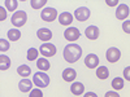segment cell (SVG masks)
Segmentation results:
<instances>
[{"label":"cell","mask_w":130,"mask_h":97,"mask_svg":"<svg viewBox=\"0 0 130 97\" xmlns=\"http://www.w3.org/2000/svg\"><path fill=\"white\" fill-rule=\"evenodd\" d=\"M18 88H20L21 92H25V93L26 92H31L32 91V82L30 79H27V78H24L18 83Z\"/></svg>","instance_id":"13"},{"label":"cell","mask_w":130,"mask_h":97,"mask_svg":"<svg viewBox=\"0 0 130 97\" xmlns=\"http://www.w3.org/2000/svg\"><path fill=\"white\" fill-rule=\"evenodd\" d=\"M39 52L42 53V56H46V57H52L56 55V47L51 44V43H44L42 44L39 48Z\"/></svg>","instance_id":"7"},{"label":"cell","mask_w":130,"mask_h":97,"mask_svg":"<svg viewBox=\"0 0 130 97\" xmlns=\"http://www.w3.org/2000/svg\"><path fill=\"white\" fill-rule=\"evenodd\" d=\"M37 67L42 71H47L51 67V63L47 61V58H39L37 61Z\"/></svg>","instance_id":"19"},{"label":"cell","mask_w":130,"mask_h":97,"mask_svg":"<svg viewBox=\"0 0 130 97\" xmlns=\"http://www.w3.org/2000/svg\"><path fill=\"white\" fill-rule=\"evenodd\" d=\"M20 38H21V32H20V30H17V29H10V30L8 31V39H9V40L17 41Z\"/></svg>","instance_id":"21"},{"label":"cell","mask_w":130,"mask_h":97,"mask_svg":"<svg viewBox=\"0 0 130 97\" xmlns=\"http://www.w3.org/2000/svg\"><path fill=\"white\" fill-rule=\"evenodd\" d=\"M64 58L67 62L69 63H74L77 62L81 56H82V48L78 45V44H69L64 48Z\"/></svg>","instance_id":"1"},{"label":"cell","mask_w":130,"mask_h":97,"mask_svg":"<svg viewBox=\"0 0 130 97\" xmlns=\"http://www.w3.org/2000/svg\"><path fill=\"white\" fill-rule=\"evenodd\" d=\"M83 97H98V94L95 92H87V93H85Z\"/></svg>","instance_id":"33"},{"label":"cell","mask_w":130,"mask_h":97,"mask_svg":"<svg viewBox=\"0 0 130 97\" xmlns=\"http://www.w3.org/2000/svg\"><path fill=\"white\" fill-rule=\"evenodd\" d=\"M40 17H42L43 21H46V22H52V21H55L57 18V10L55 8L47 7V8H44L42 10Z\"/></svg>","instance_id":"4"},{"label":"cell","mask_w":130,"mask_h":97,"mask_svg":"<svg viewBox=\"0 0 130 97\" xmlns=\"http://www.w3.org/2000/svg\"><path fill=\"white\" fill-rule=\"evenodd\" d=\"M105 3L109 5V7H115L116 4H118V0H107Z\"/></svg>","instance_id":"32"},{"label":"cell","mask_w":130,"mask_h":97,"mask_svg":"<svg viewBox=\"0 0 130 97\" xmlns=\"http://www.w3.org/2000/svg\"><path fill=\"white\" fill-rule=\"evenodd\" d=\"M120 57H121V52H120V49L116 48V47H111L107 51V53H105L107 61H109L111 63L117 62L118 60H120Z\"/></svg>","instance_id":"6"},{"label":"cell","mask_w":130,"mask_h":97,"mask_svg":"<svg viewBox=\"0 0 130 97\" xmlns=\"http://www.w3.org/2000/svg\"><path fill=\"white\" fill-rule=\"evenodd\" d=\"M70 91L74 96H79V94H83L85 93V85L79 82H74L72 85H70Z\"/></svg>","instance_id":"16"},{"label":"cell","mask_w":130,"mask_h":97,"mask_svg":"<svg viewBox=\"0 0 130 97\" xmlns=\"http://www.w3.org/2000/svg\"><path fill=\"white\" fill-rule=\"evenodd\" d=\"M74 16H75V18H77V21H79V22H85L86 19L90 18L91 12H90L89 8H86V7H79V8L75 9Z\"/></svg>","instance_id":"5"},{"label":"cell","mask_w":130,"mask_h":97,"mask_svg":"<svg viewBox=\"0 0 130 97\" xmlns=\"http://www.w3.org/2000/svg\"><path fill=\"white\" fill-rule=\"evenodd\" d=\"M32 83L39 88H46L50 84V77L44 72H35L32 77Z\"/></svg>","instance_id":"2"},{"label":"cell","mask_w":130,"mask_h":97,"mask_svg":"<svg viewBox=\"0 0 130 97\" xmlns=\"http://www.w3.org/2000/svg\"><path fill=\"white\" fill-rule=\"evenodd\" d=\"M99 34L100 32H99V27L98 26H89L85 31V35L90 40H96L98 38H99Z\"/></svg>","instance_id":"11"},{"label":"cell","mask_w":130,"mask_h":97,"mask_svg":"<svg viewBox=\"0 0 130 97\" xmlns=\"http://www.w3.org/2000/svg\"><path fill=\"white\" fill-rule=\"evenodd\" d=\"M104 97H120V94H118L117 92H115V91H111V92H107Z\"/></svg>","instance_id":"31"},{"label":"cell","mask_w":130,"mask_h":97,"mask_svg":"<svg viewBox=\"0 0 130 97\" xmlns=\"http://www.w3.org/2000/svg\"><path fill=\"white\" fill-rule=\"evenodd\" d=\"M59 22H60V25H62V26L72 25V22H73V16H72L69 12H64V13L59 14Z\"/></svg>","instance_id":"14"},{"label":"cell","mask_w":130,"mask_h":97,"mask_svg":"<svg viewBox=\"0 0 130 97\" xmlns=\"http://www.w3.org/2000/svg\"><path fill=\"white\" fill-rule=\"evenodd\" d=\"M0 21H4L5 18H7V13H5V9L3 8V7H0Z\"/></svg>","instance_id":"30"},{"label":"cell","mask_w":130,"mask_h":97,"mask_svg":"<svg viewBox=\"0 0 130 97\" xmlns=\"http://www.w3.org/2000/svg\"><path fill=\"white\" fill-rule=\"evenodd\" d=\"M124 77H125L126 80L130 82V66H127V67L124 69Z\"/></svg>","instance_id":"29"},{"label":"cell","mask_w":130,"mask_h":97,"mask_svg":"<svg viewBox=\"0 0 130 97\" xmlns=\"http://www.w3.org/2000/svg\"><path fill=\"white\" fill-rule=\"evenodd\" d=\"M64 36L69 41H75L77 39H79L81 32H79V30L77 27H68L67 30H65V32H64Z\"/></svg>","instance_id":"8"},{"label":"cell","mask_w":130,"mask_h":97,"mask_svg":"<svg viewBox=\"0 0 130 97\" xmlns=\"http://www.w3.org/2000/svg\"><path fill=\"white\" fill-rule=\"evenodd\" d=\"M17 72H18L20 77L27 78L29 75L31 74V69H30V66H27V65H21V66L17 67Z\"/></svg>","instance_id":"18"},{"label":"cell","mask_w":130,"mask_h":97,"mask_svg":"<svg viewBox=\"0 0 130 97\" xmlns=\"http://www.w3.org/2000/svg\"><path fill=\"white\" fill-rule=\"evenodd\" d=\"M10 67V60L4 56V55H0V70H8Z\"/></svg>","instance_id":"20"},{"label":"cell","mask_w":130,"mask_h":97,"mask_svg":"<svg viewBox=\"0 0 130 97\" xmlns=\"http://www.w3.org/2000/svg\"><path fill=\"white\" fill-rule=\"evenodd\" d=\"M27 21V13L24 10H17V12L12 16V25L14 27H21L26 23Z\"/></svg>","instance_id":"3"},{"label":"cell","mask_w":130,"mask_h":97,"mask_svg":"<svg viewBox=\"0 0 130 97\" xmlns=\"http://www.w3.org/2000/svg\"><path fill=\"white\" fill-rule=\"evenodd\" d=\"M130 13V9L126 4H120L117 7V10H116V17L118 19H125Z\"/></svg>","instance_id":"10"},{"label":"cell","mask_w":130,"mask_h":97,"mask_svg":"<svg viewBox=\"0 0 130 97\" xmlns=\"http://www.w3.org/2000/svg\"><path fill=\"white\" fill-rule=\"evenodd\" d=\"M8 49H9V43L5 39H0V51H2V53L7 52Z\"/></svg>","instance_id":"26"},{"label":"cell","mask_w":130,"mask_h":97,"mask_svg":"<svg viewBox=\"0 0 130 97\" xmlns=\"http://www.w3.org/2000/svg\"><path fill=\"white\" fill-rule=\"evenodd\" d=\"M122 30H124V32H126V34H130V21H124Z\"/></svg>","instance_id":"28"},{"label":"cell","mask_w":130,"mask_h":97,"mask_svg":"<svg viewBox=\"0 0 130 97\" xmlns=\"http://www.w3.org/2000/svg\"><path fill=\"white\" fill-rule=\"evenodd\" d=\"M112 87L115 91H120L124 88V79L122 78H115L112 80Z\"/></svg>","instance_id":"22"},{"label":"cell","mask_w":130,"mask_h":97,"mask_svg":"<svg viewBox=\"0 0 130 97\" xmlns=\"http://www.w3.org/2000/svg\"><path fill=\"white\" fill-rule=\"evenodd\" d=\"M30 4H31V8L39 9L42 7H44V4H47V0H31Z\"/></svg>","instance_id":"25"},{"label":"cell","mask_w":130,"mask_h":97,"mask_svg":"<svg viewBox=\"0 0 130 97\" xmlns=\"http://www.w3.org/2000/svg\"><path fill=\"white\" fill-rule=\"evenodd\" d=\"M4 4H5V8L9 10V12H13V10H16L17 7H18L17 0H5Z\"/></svg>","instance_id":"23"},{"label":"cell","mask_w":130,"mask_h":97,"mask_svg":"<svg viewBox=\"0 0 130 97\" xmlns=\"http://www.w3.org/2000/svg\"><path fill=\"white\" fill-rule=\"evenodd\" d=\"M29 97H43V92L40 91V89H32L31 92H30V94H29Z\"/></svg>","instance_id":"27"},{"label":"cell","mask_w":130,"mask_h":97,"mask_svg":"<svg viewBox=\"0 0 130 97\" xmlns=\"http://www.w3.org/2000/svg\"><path fill=\"white\" fill-rule=\"evenodd\" d=\"M96 77L99 78V79H102V80L107 79L108 77H109V70H108V67H105V66H99V69L96 70Z\"/></svg>","instance_id":"17"},{"label":"cell","mask_w":130,"mask_h":97,"mask_svg":"<svg viewBox=\"0 0 130 97\" xmlns=\"http://www.w3.org/2000/svg\"><path fill=\"white\" fill-rule=\"evenodd\" d=\"M38 55H39V51H38L37 48H29L26 57H27L29 61H35L37 57H38Z\"/></svg>","instance_id":"24"},{"label":"cell","mask_w":130,"mask_h":97,"mask_svg":"<svg viewBox=\"0 0 130 97\" xmlns=\"http://www.w3.org/2000/svg\"><path fill=\"white\" fill-rule=\"evenodd\" d=\"M85 65L89 69H95L98 65H99V57L96 55H94V53H90V55H87L85 58Z\"/></svg>","instance_id":"9"},{"label":"cell","mask_w":130,"mask_h":97,"mask_svg":"<svg viewBox=\"0 0 130 97\" xmlns=\"http://www.w3.org/2000/svg\"><path fill=\"white\" fill-rule=\"evenodd\" d=\"M75 77H77V72H75V70L72 69V67H68L62 71V79L65 82H73L75 79Z\"/></svg>","instance_id":"15"},{"label":"cell","mask_w":130,"mask_h":97,"mask_svg":"<svg viewBox=\"0 0 130 97\" xmlns=\"http://www.w3.org/2000/svg\"><path fill=\"white\" fill-rule=\"evenodd\" d=\"M37 35H38V39H40L43 41H48V40L52 39V31L47 27H42V29L38 30Z\"/></svg>","instance_id":"12"}]
</instances>
